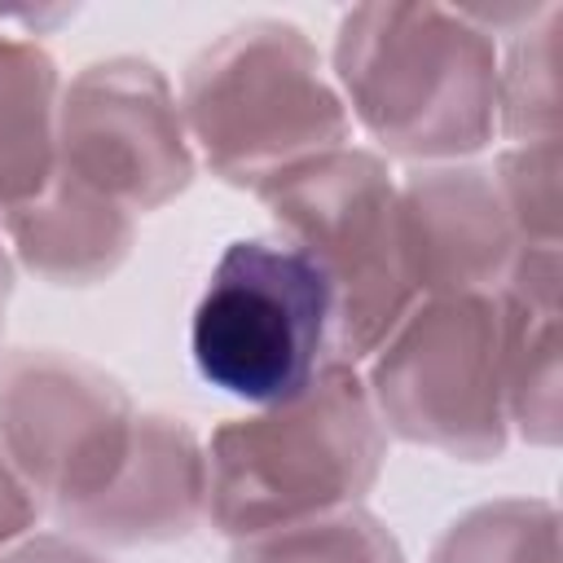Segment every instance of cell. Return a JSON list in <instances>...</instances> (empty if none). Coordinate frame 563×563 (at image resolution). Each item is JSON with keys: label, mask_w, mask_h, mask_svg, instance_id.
<instances>
[{"label": "cell", "mask_w": 563, "mask_h": 563, "mask_svg": "<svg viewBox=\"0 0 563 563\" xmlns=\"http://www.w3.org/2000/svg\"><path fill=\"white\" fill-rule=\"evenodd\" d=\"M378 471V427L361 383L330 365L277 413L224 427L211 444V515L224 532L260 537L321 519Z\"/></svg>", "instance_id": "cell-1"}, {"label": "cell", "mask_w": 563, "mask_h": 563, "mask_svg": "<svg viewBox=\"0 0 563 563\" xmlns=\"http://www.w3.org/2000/svg\"><path fill=\"white\" fill-rule=\"evenodd\" d=\"M334 330V286L295 242H233L194 308L198 374L255 405H290L321 374Z\"/></svg>", "instance_id": "cell-2"}, {"label": "cell", "mask_w": 563, "mask_h": 563, "mask_svg": "<svg viewBox=\"0 0 563 563\" xmlns=\"http://www.w3.org/2000/svg\"><path fill=\"white\" fill-rule=\"evenodd\" d=\"M339 75L396 150L453 154L488 132L493 53L444 9H356L339 35Z\"/></svg>", "instance_id": "cell-3"}, {"label": "cell", "mask_w": 563, "mask_h": 563, "mask_svg": "<svg viewBox=\"0 0 563 563\" xmlns=\"http://www.w3.org/2000/svg\"><path fill=\"white\" fill-rule=\"evenodd\" d=\"M185 106L211 167L260 185L330 154L347 132L312 44L282 22H251L207 48L189 70Z\"/></svg>", "instance_id": "cell-4"}, {"label": "cell", "mask_w": 563, "mask_h": 563, "mask_svg": "<svg viewBox=\"0 0 563 563\" xmlns=\"http://www.w3.org/2000/svg\"><path fill=\"white\" fill-rule=\"evenodd\" d=\"M277 220L295 233L334 286V330L343 356L369 352L409 295L400 207L369 154H321L260 185Z\"/></svg>", "instance_id": "cell-5"}, {"label": "cell", "mask_w": 563, "mask_h": 563, "mask_svg": "<svg viewBox=\"0 0 563 563\" xmlns=\"http://www.w3.org/2000/svg\"><path fill=\"white\" fill-rule=\"evenodd\" d=\"M123 391L88 365L22 356L0 374V440L9 457L75 519L119 475L132 449Z\"/></svg>", "instance_id": "cell-6"}, {"label": "cell", "mask_w": 563, "mask_h": 563, "mask_svg": "<svg viewBox=\"0 0 563 563\" xmlns=\"http://www.w3.org/2000/svg\"><path fill=\"white\" fill-rule=\"evenodd\" d=\"M66 180L97 198L154 207L189 180V150L167 84L145 62L88 66L62 106Z\"/></svg>", "instance_id": "cell-7"}, {"label": "cell", "mask_w": 563, "mask_h": 563, "mask_svg": "<svg viewBox=\"0 0 563 563\" xmlns=\"http://www.w3.org/2000/svg\"><path fill=\"white\" fill-rule=\"evenodd\" d=\"M493 330L479 303H435L418 312L374 369L383 413L409 440L453 453L501 444L493 396Z\"/></svg>", "instance_id": "cell-8"}, {"label": "cell", "mask_w": 563, "mask_h": 563, "mask_svg": "<svg viewBox=\"0 0 563 563\" xmlns=\"http://www.w3.org/2000/svg\"><path fill=\"white\" fill-rule=\"evenodd\" d=\"M202 497V462L189 431L167 418H136L132 449L110 488L88 501L75 523L110 541H141L185 532Z\"/></svg>", "instance_id": "cell-9"}, {"label": "cell", "mask_w": 563, "mask_h": 563, "mask_svg": "<svg viewBox=\"0 0 563 563\" xmlns=\"http://www.w3.org/2000/svg\"><path fill=\"white\" fill-rule=\"evenodd\" d=\"M9 233L31 268L84 282L119 264L132 224L114 202L62 176V185L48 180L44 194H35L22 207H9Z\"/></svg>", "instance_id": "cell-10"}, {"label": "cell", "mask_w": 563, "mask_h": 563, "mask_svg": "<svg viewBox=\"0 0 563 563\" xmlns=\"http://www.w3.org/2000/svg\"><path fill=\"white\" fill-rule=\"evenodd\" d=\"M53 62L0 35V202L22 207L53 180Z\"/></svg>", "instance_id": "cell-11"}, {"label": "cell", "mask_w": 563, "mask_h": 563, "mask_svg": "<svg viewBox=\"0 0 563 563\" xmlns=\"http://www.w3.org/2000/svg\"><path fill=\"white\" fill-rule=\"evenodd\" d=\"M238 563H400L391 537L365 515L308 519L277 532H260Z\"/></svg>", "instance_id": "cell-12"}, {"label": "cell", "mask_w": 563, "mask_h": 563, "mask_svg": "<svg viewBox=\"0 0 563 563\" xmlns=\"http://www.w3.org/2000/svg\"><path fill=\"white\" fill-rule=\"evenodd\" d=\"M31 523V497L22 493V484H13V475L0 466V545L9 537H18Z\"/></svg>", "instance_id": "cell-13"}, {"label": "cell", "mask_w": 563, "mask_h": 563, "mask_svg": "<svg viewBox=\"0 0 563 563\" xmlns=\"http://www.w3.org/2000/svg\"><path fill=\"white\" fill-rule=\"evenodd\" d=\"M9 563H97V559H88L79 550H66L57 541H40V545H26L22 554H13Z\"/></svg>", "instance_id": "cell-14"}, {"label": "cell", "mask_w": 563, "mask_h": 563, "mask_svg": "<svg viewBox=\"0 0 563 563\" xmlns=\"http://www.w3.org/2000/svg\"><path fill=\"white\" fill-rule=\"evenodd\" d=\"M4 290H9V286H4V260H0V308H4Z\"/></svg>", "instance_id": "cell-15"}]
</instances>
